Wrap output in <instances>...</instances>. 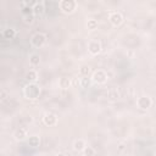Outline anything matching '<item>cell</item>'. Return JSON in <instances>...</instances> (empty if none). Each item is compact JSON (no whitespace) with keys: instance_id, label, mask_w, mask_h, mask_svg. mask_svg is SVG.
<instances>
[{"instance_id":"cell-1","label":"cell","mask_w":156,"mask_h":156,"mask_svg":"<svg viewBox=\"0 0 156 156\" xmlns=\"http://www.w3.org/2000/svg\"><path fill=\"white\" fill-rule=\"evenodd\" d=\"M23 95L28 100H37L40 95V87L37 83H27L23 88Z\"/></svg>"},{"instance_id":"cell-2","label":"cell","mask_w":156,"mask_h":156,"mask_svg":"<svg viewBox=\"0 0 156 156\" xmlns=\"http://www.w3.org/2000/svg\"><path fill=\"white\" fill-rule=\"evenodd\" d=\"M77 6H78V2L76 0H61V1H58V9L63 13H67V15L73 13L77 10Z\"/></svg>"},{"instance_id":"cell-3","label":"cell","mask_w":156,"mask_h":156,"mask_svg":"<svg viewBox=\"0 0 156 156\" xmlns=\"http://www.w3.org/2000/svg\"><path fill=\"white\" fill-rule=\"evenodd\" d=\"M46 41H48V37H46V34L40 33V32L35 33V34L30 38V45H32L33 48H37V49L43 48V46L46 44Z\"/></svg>"},{"instance_id":"cell-4","label":"cell","mask_w":156,"mask_h":156,"mask_svg":"<svg viewBox=\"0 0 156 156\" xmlns=\"http://www.w3.org/2000/svg\"><path fill=\"white\" fill-rule=\"evenodd\" d=\"M91 80L96 84H104L107 80V73L104 69H96L91 74Z\"/></svg>"},{"instance_id":"cell-5","label":"cell","mask_w":156,"mask_h":156,"mask_svg":"<svg viewBox=\"0 0 156 156\" xmlns=\"http://www.w3.org/2000/svg\"><path fill=\"white\" fill-rule=\"evenodd\" d=\"M108 21H110V23H111L113 27H118V26H121L122 22H123V16H122V13L118 12V11H112V12L108 13Z\"/></svg>"},{"instance_id":"cell-6","label":"cell","mask_w":156,"mask_h":156,"mask_svg":"<svg viewBox=\"0 0 156 156\" xmlns=\"http://www.w3.org/2000/svg\"><path fill=\"white\" fill-rule=\"evenodd\" d=\"M88 51H89L90 55H93V56L100 54V51H101V44H100V41L96 40V39L90 40V41L88 43Z\"/></svg>"},{"instance_id":"cell-7","label":"cell","mask_w":156,"mask_h":156,"mask_svg":"<svg viewBox=\"0 0 156 156\" xmlns=\"http://www.w3.org/2000/svg\"><path fill=\"white\" fill-rule=\"evenodd\" d=\"M151 105H152V100L150 96H140L136 99V106L141 110H146L151 107Z\"/></svg>"},{"instance_id":"cell-8","label":"cell","mask_w":156,"mask_h":156,"mask_svg":"<svg viewBox=\"0 0 156 156\" xmlns=\"http://www.w3.org/2000/svg\"><path fill=\"white\" fill-rule=\"evenodd\" d=\"M57 116L56 115H54V113H50V112H48V113H45L44 115V117H43V123L45 124V126H48V127H54V126H56L57 124Z\"/></svg>"},{"instance_id":"cell-9","label":"cell","mask_w":156,"mask_h":156,"mask_svg":"<svg viewBox=\"0 0 156 156\" xmlns=\"http://www.w3.org/2000/svg\"><path fill=\"white\" fill-rule=\"evenodd\" d=\"M32 10L34 16H41L45 11V2L44 1H34L32 5Z\"/></svg>"},{"instance_id":"cell-10","label":"cell","mask_w":156,"mask_h":156,"mask_svg":"<svg viewBox=\"0 0 156 156\" xmlns=\"http://www.w3.org/2000/svg\"><path fill=\"white\" fill-rule=\"evenodd\" d=\"M27 136H28L27 129L23 128V127H20V128H17V129L13 132V138H15L17 141H22V140L27 139Z\"/></svg>"},{"instance_id":"cell-11","label":"cell","mask_w":156,"mask_h":156,"mask_svg":"<svg viewBox=\"0 0 156 156\" xmlns=\"http://www.w3.org/2000/svg\"><path fill=\"white\" fill-rule=\"evenodd\" d=\"M16 34H17L16 29H15V28H11V27L5 28V29H2V30H1V35H2L5 39H7V40L13 39V38L16 37Z\"/></svg>"},{"instance_id":"cell-12","label":"cell","mask_w":156,"mask_h":156,"mask_svg":"<svg viewBox=\"0 0 156 156\" xmlns=\"http://www.w3.org/2000/svg\"><path fill=\"white\" fill-rule=\"evenodd\" d=\"M58 87L61 89H68L72 87V79L68 77H61L58 79Z\"/></svg>"},{"instance_id":"cell-13","label":"cell","mask_w":156,"mask_h":156,"mask_svg":"<svg viewBox=\"0 0 156 156\" xmlns=\"http://www.w3.org/2000/svg\"><path fill=\"white\" fill-rule=\"evenodd\" d=\"M85 146H87V144H85V141L83 140V139H77V140H74V143H73V150L74 151H78V152H83V150L85 149Z\"/></svg>"},{"instance_id":"cell-14","label":"cell","mask_w":156,"mask_h":156,"mask_svg":"<svg viewBox=\"0 0 156 156\" xmlns=\"http://www.w3.org/2000/svg\"><path fill=\"white\" fill-rule=\"evenodd\" d=\"M26 79L28 80V83H37L38 80V73L34 69H29L26 74Z\"/></svg>"},{"instance_id":"cell-15","label":"cell","mask_w":156,"mask_h":156,"mask_svg":"<svg viewBox=\"0 0 156 156\" xmlns=\"http://www.w3.org/2000/svg\"><path fill=\"white\" fill-rule=\"evenodd\" d=\"M40 144V138L38 135H30L28 138V146L30 147H38Z\"/></svg>"},{"instance_id":"cell-16","label":"cell","mask_w":156,"mask_h":156,"mask_svg":"<svg viewBox=\"0 0 156 156\" xmlns=\"http://www.w3.org/2000/svg\"><path fill=\"white\" fill-rule=\"evenodd\" d=\"M91 82H93V80H91V78H89V77H80V78H79V87L83 88V89H87V88L90 87Z\"/></svg>"},{"instance_id":"cell-17","label":"cell","mask_w":156,"mask_h":156,"mask_svg":"<svg viewBox=\"0 0 156 156\" xmlns=\"http://www.w3.org/2000/svg\"><path fill=\"white\" fill-rule=\"evenodd\" d=\"M29 63L32 66H38L40 63V56L38 54H30L29 55Z\"/></svg>"},{"instance_id":"cell-18","label":"cell","mask_w":156,"mask_h":156,"mask_svg":"<svg viewBox=\"0 0 156 156\" xmlns=\"http://www.w3.org/2000/svg\"><path fill=\"white\" fill-rule=\"evenodd\" d=\"M22 20L26 24H32L34 22V13L33 12L32 13H24V15H22Z\"/></svg>"},{"instance_id":"cell-19","label":"cell","mask_w":156,"mask_h":156,"mask_svg":"<svg viewBox=\"0 0 156 156\" xmlns=\"http://www.w3.org/2000/svg\"><path fill=\"white\" fill-rule=\"evenodd\" d=\"M87 28H88L89 30L96 29V28H98V21L94 20V18H88V21H87Z\"/></svg>"},{"instance_id":"cell-20","label":"cell","mask_w":156,"mask_h":156,"mask_svg":"<svg viewBox=\"0 0 156 156\" xmlns=\"http://www.w3.org/2000/svg\"><path fill=\"white\" fill-rule=\"evenodd\" d=\"M79 73H80V76H82V77H88V76H89V73H90V67H89V66H87V65L82 66V67L79 68Z\"/></svg>"},{"instance_id":"cell-21","label":"cell","mask_w":156,"mask_h":156,"mask_svg":"<svg viewBox=\"0 0 156 156\" xmlns=\"http://www.w3.org/2000/svg\"><path fill=\"white\" fill-rule=\"evenodd\" d=\"M83 154H84V156H95V149L87 145L85 149L83 150Z\"/></svg>"},{"instance_id":"cell-22","label":"cell","mask_w":156,"mask_h":156,"mask_svg":"<svg viewBox=\"0 0 156 156\" xmlns=\"http://www.w3.org/2000/svg\"><path fill=\"white\" fill-rule=\"evenodd\" d=\"M6 96H7V95H6V91H5V90H1V100H5Z\"/></svg>"},{"instance_id":"cell-23","label":"cell","mask_w":156,"mask_h":156,"mask_svg":"<svg viewBox=\"0 0 156 156\" xmlns=\"http://www.w3.org/2000/svg\"><path fill=\"white\" fill-rule=\"evenodd\" d=\"M55 156H66V155H65V154H62V152H58V154H56Z\"/></svg>"}]
</instances>
